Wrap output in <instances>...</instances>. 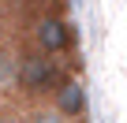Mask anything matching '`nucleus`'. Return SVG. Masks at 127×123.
Here are the masks:
<instances>
[{
  "mask_svg": "<svg viewBox=\"0 0 127 123\" xmlns=\"http://www.w3.org/2000/svg\"><path fill=\"white\" fill-rule=\"evenodd\" d=\"M30 45L49 52V56H64V52L75 49V30H71V23L64 15H45L41 11L30 23Z\"/></svg>",
  "mask_w": 127,
  "mask_h": 123,
  "instance_id": "obj_2",
  "label": "nucleus"
},
{
  "mask_svg": "<svg viewBox=\"0 0 127 123\" xmlns=\"http://www.w3.org/2000/svg\"><path fill=\"white\" fill-rule=\"evenodd\" d=\"M0 123H26V119H19V116H11V112H0Z\"/></svg>",
  "mask_w": 127,
  "mask_h": 123,
  "instance_id": "obj_6",
  "label": "nucleus"
},
{
  "mask_svg": "<svg viewBox=\"0 0 127 123\" xmlns=\"http://www.w3.org/2000/svg\"><path fill=\"white\" fill-rule=\"evenodd\" d=\"M64 78H67V71H64V64L56 56L41 52V49H30L19 56V75H15V86L23 97H30L34 104H41L49 93H56L64 86Z\"/></svg>",
  "mask_w": 127,
  "mask_h": 123,
  "instance_id": "obj_1",
  "label": "nucleus"
},
{
  "mask_svg": "<svg viewBox=\"0 0 127 123\" xmlns=\"http://www.w3.org/2000/svg\"><path fill=\"white\" fill-rule=\"evenodd\" d=\"M15 75H19V52L0 45V86H15Z\"/></svg>",
  "mask_w": 127,
  "mask_h": 123,
  "instance_id": "obj_5",
  "label": "nucleus"
},
{
  "mask_svg": "<svg viewBox=\"0 0 127 123\" xmlns=\"http://www.w3.org/2000/svg\"><path fill=\"white\" fill-rule=\"evenodd\" d=\"M52 104L67 116V119H82L86 108H90V97H86V86L79 78H64V86L52 93Z\"/></svg>",
  "mask_w": 127,
  "mask_h": 123,
  "instance_id": "obj_3",
  "label": "nucleus"
},
{
  "mask_svg": "<svg viewBox=\"0 0 127 123\" xmlns=\"http://www.w3.org/2000/svg\"><path fill=\"white\" fill-rule=\"evenodd\" d=\"M26 123H75V119H67L56 104H34L26 112Z\"/></svg>",
  "mask_w": 127,
  "mask_h": 123,
  "instance_id": "obj_4",
  "label": "nucleus"
}]
</instances>
